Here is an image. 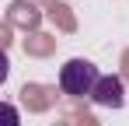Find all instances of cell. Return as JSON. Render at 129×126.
Returning <instances> with one entry per match:
<instances>
[{
    "instance_id": "6da1fadb",
    "label": "cell",
    "mask_w": 129,
    "mask_h": 126,
    "mask_svg": "<svg viewBox=\"0 0 129 126\" xmlns=\"http://www.w3.org/2000/svg\"><path fill=\"white\" fill-rule=\"evenodd\" d=\"M98 81H101V74L91 60H66L59 70V88H63V95H73V98L94 95Z\"/></svg>"
},
{
    "instance_id": "7a4b0ae2",
    "label": "cell",
    "mask_w": 129,
    "mask_h": 126,
    "mask_svg": "<svg viewBox=\"0 0 129 126\" xmlns=\"http://www.w3.org/2000/svg\"><path fill=\"white\" fill-rule=\"evenodd\" d=\"M91 98H94L98 105H105V109H122V102H126V91H122V81H119V77H101Z\"/></svg>"
},
{
    "instance_id": "3957f363",
    "label": "cell",
    "mask_w": 129,
    "mask_h": 126,
    "mask_svg": "<svg viewBox=\"0 0 129 126\" xmlns=\"http://www.w3.org/2000/svg\"><path fill=\"white\" fill-rule=\"evenodd\" d=\"M11 21H18V25H28V28H31V25L39 21V14H35V7H31V4L18 0V4L11 7Z\"/></svg>"
},
{
    "instance_id": "277c9868",
    "label": "cell",
    "mask_w": 129,
    "mask_h": 126,
    "mask_svg": "<svg viewBox=\"0 0 129 126\" xmlns=\"http://www.w3.org/2000/svg\"><path fill=\"white\" fill-rule=\"evenodd\" d=\"M28 49H31V53H49L52 42L45 39V35H31V39H28Z\"/></svg>"
},
{
    "instance_id": "5b68a950",
    "label": "cell",
    "mask_w": 129,
    "mask_h": 126,
    "mask_svg": "<svg viewBox=\"0 0 129 126\" xmlns=\"http://www.w3.org/2000/svg\"><path fill=\"white\" fill-rule=\"evenodd\" d=\"M52 21H59V25H63V28H73V18H70V14H66V7H59V4H56V7H52Z\"/></svg>"
},
{
    "instance_id": "8992f818",
    "label": "cell",
    "mask_w": 129,
    "mask_h": 126,
    "mask_svg": "<svg viewBox=\"0 0 129 126\" xmlns=\"http://www.w3.org/2000/svg\"><path fill=\"white\" fill-rule=\"evenodd\" d=\"M4 126H18V109L11 102H4Z\"/></svg>"
}]
</instances>
